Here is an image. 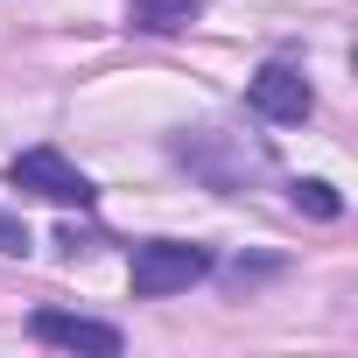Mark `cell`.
Here are the masks:
<instances>
[{"label":"cell","instance_id":"obj_1","mask_svg":"<svg viewBox=\"0 0 358 358\" xmlns=\"http://www.w3.org/2000/svg\"><path fill=\"white\" fill-rule=\"evenodd\" d=\"M8 183H15L22 197H43V204H64V211H71V204L92 211V197H99L92 176H85L78 162H64L57 148H22V155L8 162Z\"/></svg>","mask_w":358,"mask_h":358},{"label":"cell","instance_id":"obj_2","mask_svg":"<svg viewBox=\"0 0 358 358\" xmlns=\"http://www.w3.org/2000/svg\"><path fill=\"white\" fill-rule=\"evenodd\" d=\"M127 274H134V295H183L211 274V253L197 239H148V246H134Z\"/></svg>","mask_w":358,"mask_h":358},{"label":"cell","instance_id":"obj_3","mask_svg":"<svg viewBox=\"0 0 358 358\" xmlns=\"http://www.w3.org/2000/svg\"><path fill=\"white\" fill-rule=\"evenodd\" d=\"M246 106H253L260 120H274V127H302V120L316 113V92H309V78H302L295 64H267V71H253Z\"/></svg>","mask_w":358,"mask_h":358},{"label":"cell","instance_id":"obj_4","mask_svg":"<svg viewBox=\"0 0 358 358\" xmlns=\"http://www.w3.org/2000/svg\"><path fill=\"white\" fill-rule=\"evenodd\" d=\"M29 330H36V344L85 351V358H120V351H127V337H120L113 323H99V316H71V309H36Z\"/></svg>","mask_w":358,"mask_h":358},{"label":"cell","instance_id":"obj_5","mask_svg":"<svg viewBox=\"0 0 358 358\" xmlns=\"http://www.w3.org/2000/svg\"><path fill=\"white\" fill-rule=\"evenodd\" d=\"M127 22L141 36H176L183 22H197V0H127Z\"/></svg>","mask_w":358,"mask_h":358},{"label":"cell","instance_id":"obj_6","mask_svg":"<svg viewBox=\"0 0 358 358\" xmlns=\"http://www.w3.org/2000/svg\"><path fill=\"white\" fill-rule=\"evenodd\" d=\"M288 197H295V211H309V218H344V197L323 183V176H302V183H288Z\"/></svg>","mask_w":358,"mask_h":358},{"label":"cell","instance_id":"obj_7","mask_svg":"<svg viewBox=\"0 0 358 358\" xmlns=\"http://www.w3.org/2000/svg\"><path fill=\"white\" fill-rule=\"evenodd\" d=\"M0 253H29V225L22 218H0Z\"/></svg>","mask_w":358,"mask_h":358}]
</instances>
